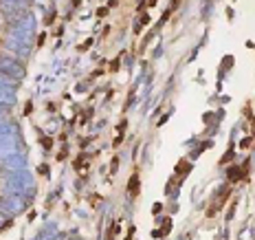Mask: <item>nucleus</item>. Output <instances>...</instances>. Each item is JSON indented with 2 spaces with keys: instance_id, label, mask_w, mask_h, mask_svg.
<instances>
[{
  "instance_id": "7",
  "label": "nucleus",
  "mask_w": 255,
  "mask_h": 240,
  "mask_svg": "<svg viewBox=\"0 0 255 240\" xmlns=\"http://www.w3.org/2000/svg\"><path fill=\"white\" fill-rule=\"evenodd\" d=\"M42 143H44V148H51V146H53V143H51V141H49V139H46V137H44V139H42Z\"/></svg>"
},
{
  "instance_id": "4",
  "label": "nucleus",
  "mask_w": 255,
  "mask_h": 240,
  "mask_svg": "<svg viewBox=\"0 0 255 240\" xmlns=\"http://www.w3.org/2000/svg\"><path fill=\"white\" fill-rule=\"evenodd\" d=\"M90 44H92V38H90V40H86V42H84V44H81V46H79V51H84V49H88V46H90Z\"/></svg>"
},
{
  "instance_id": "5",
  "label": "nucleus",
  "mask_w": 255,
  "mask_h": 240,
  "mask_svg": "<svg viewBox=\"0 0 255 240\" xmlns=\"http://www.w3.org/2000/svg\"><path fill=\"white\" fill-rule=\"evenodd\" d=\"M106 13H108V9H106V7H101V9H99V11H97V16H101V18H103V16H106Z\"/></svg>"
},
{
  "instance_id": "3",
  "label": "nucleus",
  "mask_w": 255,
  "mask_h": 240,
  "mask_svg": "<svg viewBox=\"0 0 255 240\" xmlns=\"http://www.w3.org/2000/svg\"><path fill=\"white\" fill-rule=\"evenodd\" d=\"M189 170H191V165H189L187 161H183V163H178V165H176V172H178V176H180V179H183V176H185V172H189Z\"/></svg>"
},
{
  "instance_id": "6",
  "label": "nucleus",
  "mask_w": 255,
  "mask_h": 240,
  "mask_svg": "<svg viewBox=\"0 0 255 240\" xmlns=\"http://www.w3.org/2000/svg\"><path fill=\"white\" fill-rule=\"evenodd\" d=\"M117 68H119V57H117V60L112 62V68H110V71H117Z\"/></svg>"
},
{
  "instance_id": "1",
  "label": "nucleus",
  "mask_w": 255,
  "mask_h": 240,
  "mask_svg": "<svg viewBox=\"0 0 255 240\" xmlns=\"http://www.w3.org/2000/svg\"><path fill=\"white\" fill-rule=\"evenodd\" d=\"M246 172H248V161L242 163L240 168H231V170H229V181H240V179H244Z\"/></svg>"
},
{
  "instance_id": "2",
  "label": "nucleus",
  "mask_w": 255,
  "mask_h": 240,
  "mask_svg": "<svg viewBox=\"0 0 255 240\" xmlns=\"http://www.w3.org/2000/svg\"><path fill=\"white\" fill-rule=\"evenodd\" d=\"M128 192H130V196H137V194H139V174H132V176H130Z\"/></svg>"
}]
</instances>
